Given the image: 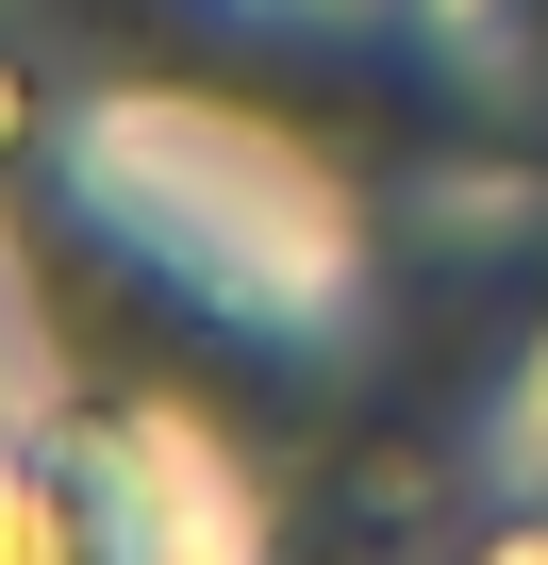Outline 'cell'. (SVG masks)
<instances>
[{"instance_id": "obj_1", "label": "cell", "mask_w": 548, "mask_h": 565, "mask_svg": "<svg viewBox=\"0 0 548 565\" xmlns=\"http://www.w3.org/2000/svg\"><path fill=\"white\" fill-rule=\"evenodd\" d=\"M0 565H51V499H34V466H0Z\"/></svg>"}, {"instance_id": "obj_2", "label": "cell", "mask_w": 548, "mask_h": 565, "mask_svg": "<svg viewBox=\"0 0 548 565\" xmlns=\"http://www.w3.org/2000/svg\"><path fill=\"white\" fill-rule=\"evenodd\" d=\"M515 565H548V548H515Z\"/></svg>"}]
</instances>
